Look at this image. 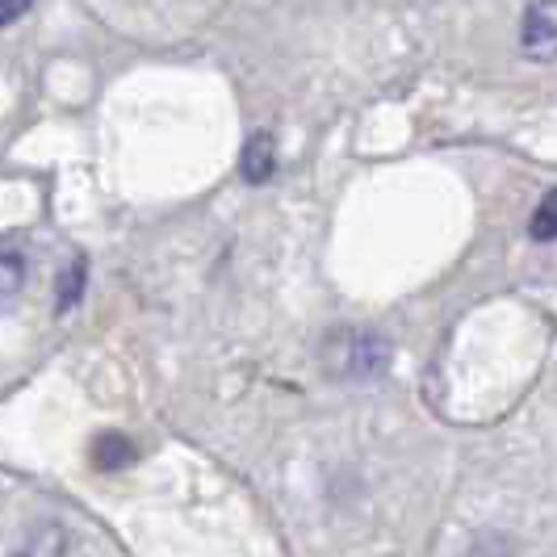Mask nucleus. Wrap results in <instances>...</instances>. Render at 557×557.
Here are the masks:
<instances>
[{
  "mask_svg": "<svg viewBox=\"0 0 557 557\" xmlns=\"http://www.w3.org/2000/svg\"><path fill=\"white\" fill-rule=\"evenodd\" d=\"M26 281V256L17 248H0V298L17 294Z\"/></svg>",
  "mask_w": 557,
  "mask_h": 557,
  "instance_id": "obj_4",
  "label": "nucleus"
},
{
  "mask_svg": "<svg viewBox=\"0 0 557 557\" xmlns=\"http://www.w3.org/2000/svg\"><path fill=\"white\" fill-rule=\"evenodd\" d=\"M554 4H536L524 9V51H532L536 59H554Z\"/></svg>",
  "mask_w": 557,
  "mask_h": 557,
  "instance_id": "obj_1",
  "label": "nucleus"
},
{
  "mask_svg": "<svg viewBox=\"0 0 557 557\" xmlns=\"http://www.w3.org/2000/svg\"><path fill=\"white\" fill-rule=\"evenodd\" d=\"M81 285H84V260H76V264L67 269V277L59 281V310L76 307V298H81Z\"/></svg>",
  "mask_w": 557,
  "mask_h": 557,
  "instance_id": "obj_6",
  "label": "nucleus"
},
{
  "mask_svg": "<svg viewBox=\"0 0 557 557\" xmlns=\"http://www.w3.org/2000/svg\"><path fill=\"white\" fill-rule=\"evenodd\" d=\"M26 9H29L26 0H0V26H4V22H13V17H22Z\"/></svg>",
  "mask_w": 557,
  "mask_h": 557,
  "instance_id": "obj_8",
  "label": "nucleus"
},
{
  "mask_svg": "<svg viewBox=\"0 0 557 557\" xmlns=\"http://www.w3.org/2000/svg\"><path fill=\"white\" fill-rule=\"evenodd\" d=\"M554 194L545 197V201H541V210H536V219H532V235H536V239H541V244H549V239H554V226H557V219H554Z\"/></svg>",
  "mask_w": 557,
  "mask_h": 557,
  "instance_id": "obj_7",
  "label": "nucleus"
},
{
  "mask_svg": "<svg viewBox=\"0 0 557 557\" xmlns=\"http://www.w3.org/2000/svg\"><path fill=\"white\" fill-rule=\"evenodd\" d=\"M273 139L269 135H251L248 147H244V181L248 185H264L273 176Z\"/></svg>",
  "mask_w": 557,
  "mask_h": 557,
  "instance_id": "obj_2",
  "label": "nucleus"
},
{
  "mask_svg": "<svg viewBox=\"0 0 557 557\" xmlns=\"http://www.w3.org/2000/svg\"><path fill=\"white\" fill-rule=\"evenodd\" d=\"M22 557H63V532H59V529L29 532L26 554H22Z\"/></svg>",
  "mask_w": 557,
  "mask_h": 557,
  "instance_id": "obj_5",
  "label": "nucleus"
},
{
  "mask_svg": "<svg viewBox=\"0 0 557 557\" xmlns=\"http://www.w3.org/2000/svg\"><path fill=\"white\" fill-rule=\"evenodd\" d=\"M131 457H135V448L126 436H117V432H106L97 445H92V461L101 466V470H122V466H131Z\"/></svg>",
  "mask_w": 557,
  "mask_h": 557,
  "instance_id": "obj_3",
  "label": "nucleus"
}]
</instances>
